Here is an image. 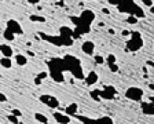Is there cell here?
<instances>
[{"mask_svg":"<svg viewBox=\"0 0 154 124\" xmlns=\"http://www.w3.org/2000/svg\"><path fill=\"white\" fill-rule=\"evenodd\" d=\"M96 15L92 10L85 8L81 11V14L79 17L76 15H70V21L74 25L73 29V40L74 39H79L81 36L87 35V33L91 32V25L95 21Z\"/></svg>","mask_w":154,"mask_h":124,"instance_id":"obj_1","label":"cell"},{"mask_svg":"<svg viewBox=\"0 0 154 124\" xmlns=\"http://www.w3.org/2000/svg\"><path fill=\"white\" fill-rule=\"evenodd\" d=\"M48 66V75L54 80L55 83H63L65 81V65H63V59L59 57H54L47 62Z\"/></svg>","mask_w":154,"mask_h":124,"instance_id":"obj_4","label":"cell"},{"mask_svg":"<svg viewBox=\"0 0 154 124\" xmlns=\"http://www.w3.org/2000/svg\"><path fill=\"white\" fill-rule=\"evenodd\" d=\"M129 33H131V32H128V30H122V35H124V36H128Z\"/></svg>","mask_w":154,"mask_h":124,"instance_id":"obj_34","label":"cell"},{"mask_svg":"<svg viewBox=\"0 0 154 124\" xmlns=\"http://www.w3.org/2000/svg\"><path fill=\"white\" fill-rule=\"evenodd\" d=\"M14 59H15L17 65H19V66H25V65L28 64V58L23 54H17L15 57H14Z\"/></svg>","mask_w":154,"mask_h":124,"instance_id":"obj_18","label":"cell"},{"mask_svg":"<svg viewBox=\"0 0 154 124\" xmlns=\"http://www.w3.org/2000/svg\"><path fill=\"white\" fill-rule=\"evenodd\" d=\"M7 120H8L10 123H13V124H19L18 117H15V116H13V115H8V116H7Z\"/></svg>","mask_w":154,"mask_h":124,"instance_id":"obj_26","label":"cell"},{"mask_svg":"<svg viewBox=\"0 0 154 124\" xmlns=\"http://www.w3.org/2000/svg\"><path fill=\"white\" fill-rule=\"evenodd\" d=\"M6 30H8L10 33H13L14 36L15 35H23L22 26H21V24H19L17 19H8V21H7Z\"/></svg>","mask_w":154,"mask_h":124,"instance_id":"obj_10","label":"cell"},{"mask_svg":"<svg viewBox=\"0 0 154 124\" xmlns=\"http://www.w3.org/2000/svg\"><path fill=\"white\" fill-rule=\"evenodd\" d=\"M98 80H99V75L96 73L95 70H91V72H88V75L84 77V81H85V84L88 87L94 86L95 83H98Z\"/></svg>","mask_w":154,"mask_h":124,"instance_id":"obj_15","label":"cell"},{"mask_svg":"<svg viewBox=\"0 0 154 124\" xmlns=\"http://www.w3.org/2000/svg\"><path fill=\"white\" fill-rule=\"evenodd\" d=\"M117 10L121 11V13L128 14V15L135 17L136 19H140V18L146 17V13L143 11V8H142L136 2H132V0H127V2L119 3L117 4Z\"/></svg>","mask_w":154,"mask_h":124,"instance_id":"obj_5","label":"cell"},{"mask_svg":"<svg viewBox=\"0 0 154 124\" xmlns=\"http://www.w3.org/2000/svg\"><path fill=\"white\" fill-rule=\"evenodd\" d=\"M142 3H143L146 7H150V8H151V7H153V4H154V2H153V0H143Z\"/></svg>","mask_w":154,"mask_h":124,"instance_id":"obj_29","label":"cell"},{"mask_svg":"<svg viewBox=\"0 0 154 124\" xmlns=\"http://www.w3.org/2000/svg\"><path fill=\"white\" fill-rule=\"evenodd\" d=\"M26 3H29V4H38L40 2H38V0H28Z\"/></svg>","mask_w":154,"mask_h":124,"instance_id":"obj_31","label":"cell"},{"mask_svg":"<svg viewBox=\"0 0 154 124\" xmlns=\"http://www.w3.org/2000/svg\"><path fill=\"white\" fill-rule=\"evenodd\" d=\"M143 44L144 41H143V37H142V33L138 32V30H134V32L129 33V39L125 43V47L131 52H136V51H139L143 47Z\"/></svg>","mask_w":154,"mask_h":124,"instance_id":"obj_6","label":"cell"},{"mask_svg":"<svg viewBox=\"0 0 154 124\" xmlns=\"http://www.w3.org/2000/svg\"><path fill=\"white\" fill-rule=\"evenodd\" d=\"M125 21H127V24H129V25H135V24H138L139 19H136L135 17H132V15H128Z\"/></svg>","mask_w":154,"mask_h":124,"instance_id":"obj_24","label":"cell"},{"mask_svg":"<svg viewBox=\"0 0 154 124\" xmlns=\"http://www.w3.org/2000/svg\"><path fill=\"white\" fill-rule=\"evenodd\" d=\"M81 51L88 57H92L94 52H95V43L92 40H85L81 44Z\"/></svg>","mask_w":154,"mask_h":124,"instance_id":"obj_12","label":"cell"},{"mask_svg":"<svg viewBox=\"0 0 154 124\" xmlns=\"http://www.w3.org/2000/svg\"><path fill=\"white\" fill-rule=\"evenodd\" d=\"M40 102H43L45 106H48V108H51V109H55L59 106V101L54 95H51V94H43V95H40Z\"/></svg>","mask_w":154,"mask_h":124,"instance_id":"obj_11","label":"cell"},{"mask_svg":"<svg viewBox=\"0 0 154 124\" xmlns=\"http://www.w3.org/2000/svg\"><path fill=\"white\" fill-rule=\"evenodd\" d=\"M52 116H54L55 121H57L58 124H69L70 123V120H72L67 115H65L63 112H54Z\"/></svg>","mask_w":154,"mask_h":124,"instance_id":"obj_14","label":"cell"},{"mask_svg":"<svg viewBox=\"0 0 154 124\" xmlns=\"http://www.w3.org/2000/svg\"><path fill=\"white\" fill-rule=\"evenodd\" d=\"M94 59H95V64H98V65H103V64H105V58H103L102 55H95V57H94Z\"/></svg>","mask_w":154,"mask_h":124,"instance_id":"obj_25","label":"cell"},{"mask_svg":"<svg viewBox=\"0 0 154 124\" xmlns=\"http://www.w3.org/2000/svg\"><path fill=\"white\" fill-rule=\"evenodd\" d=\"M63 59V65H65V69L67 72H70V75L77 80H84L85 77V73H84V68L83 64H81V59L77 58L76 55L73 54H66L62 57Z\"/></svg>","mask_w":154,"mask_h":124,"instance_id":"obj_3","label":"cell"},{"mask_svg":"<svg viewBox=\"0 0 154 124\" xmlns=\"http://www.w3.org/2000/svg\"><path fill=\"white\" fill-rule=\"evenodd\" d=\"M0 65H2L3 68H6V69H10V68L13 66V61H11V58L2 57L0 58Z\"/></svg>","mask_w":154,"mask_h":124,"instance_id":"obj_20","label":"cell"},{"mask_svg":"<svg viewBox=\"0 0 154 124\" xmlns=\"http://www.w3.org/2000/svg\"><path fill=\"white\" fill-rule=\"evenodd\" d=\"M102 11H103V14H109V13H110V11H109V8H103Z\"/></svg>","mask_w":154,"mask_h":124,"instance_id":"obj_33","label":"cell"},{"mask_svg":"<svg viewBox=\"0 0 154 124\" xmlns=\"http://www.w3.org/2000/svg\"><path fill=\"white\" fill-rule=\"evenodd\" d=\"M35 119L38 121V123H42V124H48V119L45 117L43 113H36L35 115Z\"/></svg>","mask_w":154,"mask_h":124,"instance_id":"obj_21","label":"cell"},{"mask_svg":"<svg viewBox=\"0 0 154 124\" xmlns=\"http://www.w3.org/2000/svg\"><path fill=\"white\" fill-rule=\"evenodd\" d=\"M38 36L43 39V40L48 41L54 46L58 47H70L73 46L74 40H73V29L69 28V26H61L59 28V35H48L44 32H38Z\"/></svg>","mask_w":154,"mask_h":124,"instance_id":"obj_2","label":"cell"},{"mask_svg":"<svg viewBox=\"0 0 154 124\" xmlns=\"http://www.w3.org/2000/svg\"><path fill=\"white\" fill-rule=\"evenodd\" d=\"M105 62L107 64V66H109L110 72H113V73H117V72H119V65H117V57H116L114 54H109V55H107V58L105 59Z\"/></svg>","mask_w":154,"mask_h":124,"instance_id":"obj_13","label":"cell"},{"mask_svg":"<svg viewBox=\"0 0 154 124\" xmlns=\"http://www.w3.org/2000/svg\"><path fill=\"white\" fill-rule=\"evenodd\" d=\"M10 115L15 116V117H21V116H22V112L19 110V109H13V110H11V113H10Z\"/></svg>","mask_w":154,"mask_h":124,"instance_id":"obj_27","label":"cell"},{"mask_svg":"<svg viewBox=\"0 0 154 124\" xmlns=\"http://www.w3.org/2000/svg\"><path fill=\"white\" fill-rule=\"evenodd\" d=\"M0 102H7V97L3 92H0Z\"/></svg>","mask_w":154,"mask_h":124,"instance_id":"obj_30","label":"cell"},{"mask_svg":"<svg viewBox=\"0 0 154 124\" xmlns=\"http://www.w3.org/2000/svg\"><path fill=\"white\" fill-rule=\"evenodd\" d=\"M147 65H149V66H154V64H153V62H151V61H149V62H147Z\"/></svg>","mask_w":154,"mask_h":124,"instance_id":"obj_35","label":"cell"},{"mask_svg":"<svg viewBox=\"0 0 154 124\" xmlns=\"http://www.w3.org/2000/svg\"><path fill=\"white\" fill-rule=\"evenodd\" d=\"M65 115H67L69 117L77 115V103H70V105L67 106V108L65 109Z\"/></svg>","mask_w":154,"mask_h":124,"instance_id":"obj_19","label":"cell"},{"mask_svg":"<svg viewBox=\"0 0 154 124\" xmlns=\"http://www.w3.org/2000/svg\"><path fill=\"white\" fill-rule=\"evenodd\" d=\"M140 109L146 116H153L154 115V105L151 102H142L140 103Z\"/></svg>","mask_w":154,"mask_h":124,"instance_id":"obj_16","label":"cell"},{"mask_svg":"<svg viewBox=\"0 0 154 124\" xmlns=\"http://www.w3.org/2000/svg\"><path fill=\"white\" fill-rule=\"evenodd\" d=\"M30 18V21H33V22H45V18L42 15H37V14H32V15L29 17Z\"/></svg>","mask_w":154,"mask_h":124,"instance_id":"obj_22","label":"cell"},{"mask_svg":"<svg viewBox=\"0 0 154 124\" xmlns=\"http://www.w3.org/2000/svg\"><path fill=\"white\" fill-rule=\"evenodd\" d=\"M0 52L6 58H11L14 55V50L11 48V46H8V44H0Z\"/></svg>","mask_w":154,"mask_h":124,"instance_id":"obj_17","label":"cell"},{"mask_svg":"<svg viewBox=\"0 0 154 124\" xmlns=\"http://www.w3.org/2000/svg\"><path fill=\"white\" fill-rule=\"evenodd\" d=\"M47 76H48V73H47V72H40V73L37 75V77H36V79H38V80H40V81H42V80H43V79H45V77H47Z\"/></svg>","mask_w":154,"mask_h":124,"instance_id":"obj_28","label":"cell"},{"mask_svg":"<svg viewBox=\"0 0 154 124\" xmlns=\"http://www.w3.org/2000/svg\"><path fill=\"white\" fill-rule=\"evenodd\" d=\"M74 117L83 124H114L113 119L110 116H102L98 119H91L88 116H81V115H74Z\"/></svg>","mask_w":154,"mask_h":124,"instance_id":"obj_7","label":"cell"},{"mask_svg":"<svg viewBox=\"0 0 154 124\" xmlns=\"http://www.w3.org/2000/svg\"><path fill=\"white\" fill-rule=\"evenodd\" d=\"M107 3H109L110 6H116V7H117V4H119V3H116V2H110V0L107 2Z\"/></svg>","mask_w":154,"mask_h":124,"instance_id":"obj_32","label":"cell"},{"mask_svg":"<svg viewBox=\"0 0 154 124\" xmlns=\"http://www.w3.org/2000/svg\"><path fill=\"white\" fill-rule=\"evenodd\" d=\"M3 37L6 39L7 41H13V40H14V37H15V36H14L13 33H10L8 30H6V29H4V32H3Z\"/></svg>","mask_w":154,"mask_h":124,"instance_id":"obj_23","label":"cell"},{"mask_svg":"<svg viewBox=\"0 0 154 124\" xmlns=\"http://www.w3.org/2000/svg\"><path fill=\"white\" fill-rule=\"evenodd\" d=\"M96 92H98V97H99V99H106V101H110V99H114L116 97H117V90H116L114 86H110V84H107V86H105L103 88H98L96 90Z\"/></svg>","mask_w":154,"mask_h":124,"instance_id":"obj_9","label":"cell"},{"mask_svg":"<svg viewBox=\"0 0 154 124\" xmlns=\"http://www.w3.org/2000/svg\"><path fill=\"white\" fill-rule=\"evenodd\" d=\"M144 97V91L140 87H128L127 91H125V98L129 99L132 102H142Z\"/></svg>","mask_w":154,"mask_h":124,"instance_id":"obj_8","label":"cell"}]
</instances>
